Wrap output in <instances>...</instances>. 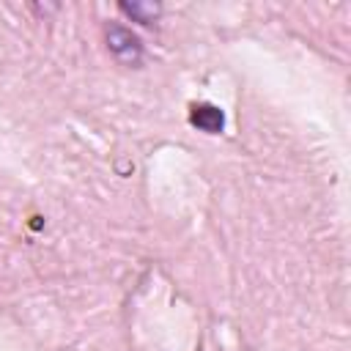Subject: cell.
Wrapping results in <instances>:
<instances>
[{
    "label": "cell",
    "mask_w": 351,
    "mask_h": 351,
    "mask_svg": "<svg viewBox=\"0 0 351 351\" xmlns=\"http://www.w3.org/2000/svg\"><path fill=\"white\" fill-rule=\"evenodd\" d=\"M107 47L115 55V60H121L123 66H137L143 60V41L137 33H132L129 27L112 22L107 25Z\"/></svg>",
    "instance_id": "6da1fadb"
},
{
    "label": "cell",
    "mask_w": 351,
    "mask_h": 351,
    "mask_svg": "<svg viewBox=\"0 0 351 351\" xmlns=\"http://www.w3.org/2000/svg\"><path fill=\"white\" fill-rule=\"evenodd\" d=\"M189 123L206 134H219L225 129V112L211 101H195L189 104Z\"/></svg>",
    "instance_id": "7a4b0ae2"
},
{
    "label": "cell",
    "mask_w": 351,
    "mask_h": 351,
    "mask_svg": "<svg viewBox=\"0 0 351 351\" xmlns=\"http://www.w3.org/2000/svg\"><path fill=\"white\" fill-rule=\"evenodd\" d=\"M118 11H121V14H126V16H129V19H134V22L151 25V22L159 16L162 5H156V3H118Z\"/></svg>",
    "instance_id": "3957f363"
}]
</instances>
